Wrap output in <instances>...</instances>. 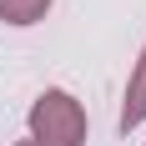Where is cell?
Instances as JSON below:
<instances>
[{
    "label": "cell",
    "mask_w": 146,
    "mask_h": 146,
    "mask_svg": "<svg viewBox=\"0 0 146 146\" xmlns=\"http://www.w3.org/2000/svg\"><path fill=\"white\" fill-rule=\"evenodd\" d=\"M25 131H30L25 136L30 146H86L91 121H86V106L66 86H45L25 111Z\"/></svg>",
    "instance_id": "obj_1"
},
{
    "label": "cell",
    "mask_w": 146,
    "mask_h": 146,
    "mask_svg": "<svg viewBox=\"0 0 146 146\" xmlns=\"http://www.w3.org/2000/svg\"><path fill=\"white\" fill-rule=\"evenodd\" d=\"M121 131H141L146 126V45L136 50L131 60V76H126V91H121V116H116Z\"/></svg>",
    "instance_id": "obj_2"
},
{
    "label": "cell",
    "mask_w": 146,
    "mask_h": 146,
    "mask_svg": "<svg viewBox=\"0 0 146 146\" xmlns=\"http://www.w3.org/2000/svg\"><path fill=\"white\" fill-rule=\"evenodd\" d=\"M50 5L56 0H0V20L15 25V30H25V25H40L50 15Z\"/></svg>",
    "instance_id": "obj_3"
},
{
    "label": "cell",
    "mask_w": 146,
    "mask_h": 146,
    "mask_svg": "<svg viewBox=\"0 0 146 146\" xmlns=\"http://www.w3.org/2000/svg\"><path fill=\"white\" fill-rule=\"evenodd\" d=\"M15 146H30V141H15Z\"/></svg>",
    "instance_id": "obj_4"
}]
</instances>
